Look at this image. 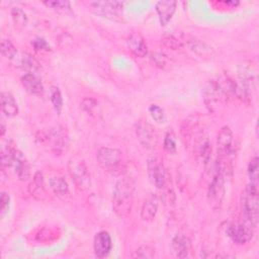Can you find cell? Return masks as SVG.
Returning a JSON list of instances; mask_svg holds the SVG:
<instances>
[{
    "label": "cell",
    "instance_id": "7c38bea8",
    "mask_svg": "<svg viewBox=\"0 0 259 259\" xmlns=\"http://www.w3.org/2000/svg\"><path fill=\"white\" fill-rule=\"evenodd\" d=\"M202 97L205 105L209 110H213L219 102L224 99L215 80H208L202 88Z\"/></svg>",
    "mask_w": 259,
    "mask_h": 259
},
{
    "label": "cell",
    "instance_id": "52a82bcc",
    "mask_svg": "<svg viewBox=\"0 0 259 259\" xmlns=\"http://www.w3.org/2000/svg\"><path fill=\"white\" fill-rule=\"evenodd\" d=\"M90 6L97 15L107 19L119 21L122 17L123 3L120 1H94Z\"/></svg>",
    "mask_w": 259,
    "mask_h": 259
},
{
    "label": "cell",
    "instance_id": "8d00e7d4",
    "mask_svg": "<svg viewBox=\"0 0 259 259\" xmlns=\"http://www.w3.org/2000/svg\"><path fill=\"white\" fill-rule=\"evenodd\" d=\"M9 202H10V197H9L8 193L2 192L1 193V209H0L1 217H3L7 212L8 208H9Z\"/></svg>",
    "mask_w": 259,
    "mask_h": 259
},
{
    "label": "cell",
    "instance_id": "e575fe53",
    "mask_svg": "<svg viewBox=\"0 0 259 259\" xmlns=\"http://www.w3.org/2000/svg\"><path fill=\"white\" fill-rule=\"evenodd\" d=\"M31 44H32V46H33V48H34L35 51L48 52V51L51 50V47H50V45L48 44V41H47L46 39H44V38H40V37L33 39Z\"/></svg>",
    "mask_w": 259,
    "mask_h": 259
},
{
    "label": "cell",
    "instance_id": "44dd1931",
    "mask_svg": "<svg viewBox=\"0 0 259 259\" xmlns=\"http://www.w3.org/2000/svg\"><path fill=\"white\" fill-rule=\"evenodd\" d=\"M14 60H16L17 66L22 70H25L27 73L34 74L40 69L38 61L27 53H22L20 56L17 55V57Z\"/></svg>",
    "mask_w": 259,
    "mask_h": 259
},
{
    "label": "cell",
    "instance_id": "9a60e30c",
    "mask_svg": "<svg viewBox=\"0 0 259 259\" xmlns=\"http://www.w3.org/2000/svg\"><path fill=\"white\" fill-rule=\"evenodd\" d=\"M11 166L14 168L15 173L21 181H25L30 177V167L28 161L19 150L14 149Z\"/></svg>",
    "mask_w": 259,
    "mask_h": 259
},
{
    "label": "cell",
    "instance_id": "603a6c76",
    "mask_svg": "<svg viewBox=\"0 0 259 259\" xmlns=\"http://www.w3.org/2000/svg\"><path fill=\"white\" fill-rule=\"evenodd\" d=\"M1 109L3 113L8 117H12L17 114L18 106L11 93L9 92L1 93Z\"/></svg>",
    "mask_w": 259,
    "mask_h": 259
},
{
    "label": "cell",
    "instance_id": "e0dca14e",
    "mask_svg": "<svg viewBox=\"0 0 259 259\" xmlns=\"http://www.w3.org/2000/svg\"><path fill=\"white\" fill-rule=\"evenodd\" d=\"M176 8V2L171 0L159 1L156 3V11L161 25H166L172 18Z\"/></svg>",
    "mask_w": 259,
    "mask_h": 259
},
{
    "label": "cell",
    "instance_id": "5bb4252c",
    "mask_svg": "<svg viewBox=\"0 0 259 259\" xmlns=\"http://www.w3.org/2000/svg\"><path fill=\"white\" fill-rule=\"evenodd\" d=\"M111 238L107 232L101 231L95 235L93 240V248L94 253L98 258L106 257L111 250Z\"/></svg>",
    "mask_w": 259,
    "mask_h": 259
},
{
    "label": "cell",
    "instance_id": "30bf717a",
    "mask_svg": "<svg viewBox=\"0 0 259 259\" xmlns=\"http://www.w3.org/2000/svg\"><path fill=\"white\" fill-rule=\"evenodd\" d=\"M46 140L49 141L52 151L57 155L63 154L69 145L68 136L64 132V128L60 126L52 128L49 135L46 137Z\"/></svg>",
    "mask_w": 259,
    "mask_h": 259
},
{
    "label": "cell",
    "instance_id": "d6a6232c",
    "mask_svg": "<svg viewBox=\"0 0 259 259\" xmlns=\"http://www.w3.org/2000/svg\"><path fill=\"white\" fill-rule=\"evenodd\" d=\"M11 15H12V19L13 21L18 24V25H26L27 23V16L25 14V12L19 8V7H14L12 10H11Z\"/></svg>",
    "mask_w": 259,
    "mask_h": 259
},
{
    "label": "cell",
    "instance_id": "2e32d148",
    "mask_svg": "<svg viewBox=\"0 0 259 259\" xmlns=\"http://www.w3.org/2000/svg\"><path fill=\"white\" fill-rule=\"evenodd\" d=\"M127 47L128 50L136 57L143 58L148 53V46L145 37L140 32H132L127 37Z\"/></svg>",
    "mask_w": 259,
    "mask_h": 259
},
{
    "label": "cell",
    "instance_id": "4fadbf2b",
    "mask_svg": "<svg viewBox=\"0 0 259 259\" xmlns=\"http://www.w3.org/2000/svg\"><path fill=\"white\" fill-rule=\"evenodd\" d=\"M191 248L189 238L183 234H177L173 237L170 243V250L176 258H186Z\"/></svg>",
    "mask_w": 259,
    "mask_h": 259
},
{
    "label": "cell",
    "instance_id": "ac0fdd59",
    "mask_svg": "<svg viewBox=\"0 0 259 259\" xmlns=\"http://www.w3.org/2000/svg\"><path fill=\"white\" fill-rule=\"evenodd\" d=\"M159 199L157 195L151 194L147 197L145 202L143 203L142 210H141V218L146 222H152L157 213L158 210Z\"/></svg>",
    "mask_w": 259,
    "mask_h": 259
},
{
    "label": "cell",
    "instance_id": "d590c367",
    "mask_svg": "<svg viewBox=\"0 0 259 259\" xmlns=\"http://www.w3.org/2000/svg\"><path fill=\"white\" fill-rule=\"evenodd\" d=\"M151 60L158 67H164L167 64V57L162 53H153L151 55Z\"/></svg>",
    "mask_w": 259,
    "mask_h": 259
},
{
    "label": "cell",
    "instance_id": "5b68a950",
    "mask_svg": "<svg viewBox=\"0 0 259 259\" xmlns=\"http://www.w3.org/2000/svg\"><path fill=\"white\" fill-rule=\"evenodd\" d=\"M99 166L108 172H116L122 165L121 152L114 148L102 147L96 155Z\"/></svg>",
    "mask_w": 259,
    "mask_h": 259
},
{
    "label": "cell",
    "instance_id": "484cf974",
    "mask_svg": "<svg viewBox=\"0 0 259 259\" xmlns=\"http://www.w3.org/2000/svg\"><path fill=\"white\" fill-rule=\"evenodd\" d=\"M44 4L60 13H68L71 11V3L69 1H64V0L45 1Z\"/></svg>",
    "mask_w": 259,
    "mask_h": 259
},
{
    "label": "cell",
    "instance_id": "6da1fadb",
    "mask_svg": "<svg viewBox=\"0 0 259 259\" xmlns=\"http://www.w3.org/2000/svg\"><path fill=\"white\" fill-rule=\"evenodd\" d=\"M135 182L132 178L120 179L114 187L112 194V208L120 218H126L132 210L134 202Z\"/></svg>",
    "mask_w": 259,
    "mask_h": 259
},
{
    "label": "cell",
    "instance_id": "7a4b0ae2",
    "mask_svg": "<svg viewBox=\"0 0 259 259\" xmlns=\"http://www.w3.org/2000/svg\"><path fill=\"white\" fill-rule=\"evenodd\" d=\"M241 217L254 226L258 222V186L248 184L241 197Z\"/></svg>",
    "mask_w": 259,
    "mask_h": 259
},
{
    "label": "cell",
    "instance_id": "8fae6325",
    "mask_svg": "<svg viewBox=\"0 0 259 259\" xmlns=\"http://www.w3.org/2000/svg\"><path fill=\"white\" fill-rule=\"evenodd\" d=\"M195 156L200 159L203 164L206 166L211 159V146L208 140V137L203 132L198 133L194 139L193 146Z\"/></svg>",
    "mask_w": 259,
    "mask_h": 259
},
{
    "label": "cell",
    "instance_id": "cb8c5ba5",
    "mask_svg": "<svg viewBox=\"0 0 259 259\" xmlns=\"http://www.w3.org/2000/svg\"><path fill=\"white\" fill-rule=\"evenodd\" d=\"M50 186L54 193L60 198H67L70 196V190L68 183L61 176H54L50 179Z\"/></svg>",
    "mask_w": 259,
    "mask_h": 259
},
{
    "label": "cell",
    "instance_id": "d4e9b609",
    "mask_svg": "<svg viewBox=\"0 0 259 259\" xmlns=\"http://www.w3.org/2000/svg\"><path fill=\"white\" fill-rule=\"evenodd\" d=\"M162 44L164 47L171 49V50H180L184 47L183 38L174 33H166L161 38Z\"/></svg>",
    "mask_w": 259,
    "mask_h": 259
},
{
    "label": "cell",
    "instance_id": "f546056e",
    "mask_svg": "<svg viewBox=\"0 0 259 259\" xmlns=\"http://www.w3.org/2000/svg\"><path fill=\"white\" fill-rule=\"evenodd\" d=\"M13 151H14V148H12L9 145L2 146L1 148V166L2 167H11L12 159H13Z\"/></svg>",
    "mask_w": 259,
    "mask_h": 259
},
{
    "label": "cell",
    "instance_id": "836d02e7",
    "mask_svg": "<svg viewBox=\"0 0 259 259\" xmlns=\"http://www.w3.org/2000/svg\"><path fill=\"white\" fill-rule=\"evenodd\" d=\"M164 149L168 153H174L176 151V139L172 131L168 132L164 139Z\"/></svg>",
    "mask_w": 259,
    "mask_h": 259
},
{
    "label": "cell",
    "instance_id": "277c9868",
    "mask_svg": "<svg viewBox=\"0 0 259 259\" xmlns=\"http://www.w3.org/2000/svg\"><path fill=\"white\" fill-rule=\"evenodd\" d=\"M255 228L256 226H254L251 222L241 217L238 222H235L229 226L228 234L234 243L243 245L252 239Z\"/></svg>",
    "mask_w": 259,
    "mask_h": 259
},
{
    "label": "cell",
    "instance_id": "74e56055",
    "mask_svg": "<svg viewBox=\"0 0 259 259\" xmlns=\"http://www.w3.org/2000/svg\"><path fill=\"white\" fill-rule=\"evenodd\" d=\"M82 106L92 114L94 110L97 108V102L92 98H85L82 102Z\"/></svg>",
    "mask_w": 259,
    "mask_h": 259
},
{
    "label": "cell",
    "instance_id": "ffe728a7",
    "mask_svg": "<svg viewBox=\"0 0 259 259\" xmlns=\"http://www.w3.org/2000/svg\"><path fill=\"white\" fill-rule=\"evenodd\" d=\"M21 83L23 87L31 94L41 95L45 91L41 81L31 73H26L21 77Z\"/></svg>",
    "mask_w": 259,
    "mask_h": 259
},
{
    "label": "cell",
    "instance_id": "9c48e42d",
    "mask_svg": "<svg viewBox=\"0 0 259 259\" xmlns=\"http://www.w3.org/2000/svg\"><path fill=\"white\" fill-rule=\"evenodd\" d=\"M135 132L139 142L147 149H153L157 145L155 128L145 120H139L135 124Z\"/></svg>",
    "mask_w": 259,
    "mask_h": 259
},
{
    "label": "cell",
    "instance_id": "f35d334b",
    "mask_svg": "<svg viewBox=\"0 0 259 259\" xmlns=\"http://www.w3.org/2000/svg\"><path fill=\"white\" fill-rule=\"evenodd\" d=\"M0 130H1L0 135H1V136H3V135H4V133H5V125H4V121H3V120L1 121V128H0Z\"/></svg>",
    "mask_w": 259,
    "mask_h": 259
},
{
    "label": "cell",
    "instance_id": "3957f363",
    "mask_svg": "<svg viewBox=\"0 0 259 259\" xmlns=\"http://www.w3.org/2000/svg\"><path fill=\"white\" fill-rule=\"evenodd\" d=\"M68 171L75 185L82 191L89 189L91 185L90 174L83 160L79 158H71L68 162Z\"/></svg>",
    "mask_w": 259,
    "mask_h": 259
},
{
    "label": "cell",
    "instance_id": "1f68e13d",
    "mask_svg": "<svg viewBox=\"0 0 259 259\" xmlns=\"http://www.w3.org/2000/svg\"><path fill=\"white\" fill-rule=\"evenodd\" d=\"M154 255H155L154 248H152L149 245H143L135 251L133 257L134 258H144V259H146V258H153Z\"/></svg>",
    "mask_w": 259,
    "mask_h": 259
},
{
    "label": "cell",
    "instance_id": "8992f818",
    "mask_svg": "<svg viewBox=\"0 0 259 259\" xmlns=\"http://www.w3.org/2000/svg\"><path fill=\"white\" fill-rule=\"evenodd\" d=\"M225 181L226 177L215 166H213L212 177L207 188V199L213 208H217L222 204L225 194Z\"/></svg>",
    "mask_w": 259,
    "mask_h": 259
},
{
    "label": "cell",
    "instance_id": "ba28073f",
    "mask_svg": "<svg viewBox=\"0 0 259 259\" xmlns=\"http://www.w3.org/2000/svg\"><path fill=\"white\" fill-rule=\"evenodd\" d=\"M148 173L151 181L157 189L165 191L168 189L170 177L164 165L156 158H151L148 161Z\"/></svg>",
    "mask_w": 259,
    "mask_h": 259
},
{
    "label": "cell",
    "instance_id": "ab89813d",
    "mask_svg": "<svg viewBox=\"0 0 259 259\" xmlns=\"http://www.w3.org/2000/svg\"><path fill=\"white\" fill-rule=\"evenodd\" d=\"M226 3H227V4H232V5H237V4H239V2H238V1H237V2H234V1H232V2L227 1Z\"/></svg>",
    "mask_w": 259,
    "mask_h": 259
},
{
    "label": "cell",
    "instance_id": "4316f807",
    "mask_svg": "<svg viewBox=\"0 0 259 259\" xmlns=\"http://www.w3.org/2000/svg\"><path fill=\"white\" fill-rule=\"evenodd\" d=\"M1 54L8 60H14L17 57V50L9 39H2Z\"/></svg>",
    "mask_w": 259,
    "mask_h": 259
},
{
    "label": "cell",
    "instance_id": "4dcf8cb0",
    "mask_svg": "<svg viewBox=\"0 0 259 259\" xmlns=\"http://www.w3.org/2000/svg\"><path fill=\"white\" fill-rule=\"evenodd\" d=\"M149 112L152 116V118L158 122V123H164L166 121V113L163 108L156 104H152L149 107Z\"/></svg>",
    "mask_w": 259,
    "mask_h": 259
},
{
    "label": "cell",
    "instance_id": "7402d4cb",
    "mask_svg": "<svg viewBox=\"0 0 259 259\" xmlns=\"http://www.w3.org/2000/svg\"><path fill=\"white\" fill-rule=\"evenodd\" d=\"M28 191L35 199H42L46 194L45 179L40 172H36L32 178V181L28 185Z\"/></svg>",
    "mask_w": 259,
    "mask_h": 259
},
{
    "label": "cell",
    "instance_id": "f1b7e54d",
    "mask_svg": "<svg viewBox=\"0 0 259 259\" xmlns=\"http://www.w3.org/2000/svg\"><path fill=\"white\" fill-rule=\"evenodd\" d=\"M258 157H254L249 165H248V176H249V184L258 186Z\"/></svg>",
    "mask_w": 259,
    "mask_h": 259
},
{
    "label": "cell",
    "instance_id": "83f0119b",
    "mask_svg": "<svg viewBox=\"0 0 259 259\" xmlns=\"http://www.w3.org/2000/svg\"><path fill=\"white\" fill-rule=\"evenodd\" d=\"M50 100L54 106V108L56 109V111L58 113H60L62 107H63V97L61 94V91L59 90V88L53 86L50 89Z\"/></svg>",
    "mask_w": 259,
    "mask_h": 259
},
{
    "label": "cell",
    "instance_id": "d6986e66",
    "mask_svg": "<svg viewBox=\"0 0 259 259\" xmlns=\"http://www.w3.org/2000/svg\"><path fill=\"white\" fill-rule=\"evenodd\" d=\"M186 45L188 46L190 51H192L195 55H197L200 58L209 59V58H212V56L214 55L213 49L207 44H205L204 41H201L199 39H196V38L189 39L186 41Z\"/></svg>",
    "mask_w": 259,
    "mask_h": 259
}]
</instances>
